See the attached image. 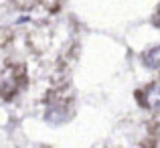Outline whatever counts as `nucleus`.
Returning <instances> with one entry per match:
<instances>
[{
	"label": "nucleus",
	"mask_w": 160,
	"mask_h": 148,
	"mask_svg": "<svg viewBox=\"0 0 160 148\" xmlns=\"http://www.w3.org/2000/svg\"><path fill=\"white\" fill-rule=\"evenodd\" d=\"M156 24H158V27H160V14L156 16Z\"/></svg>",
	"instance_id": "obj_2"
},
{
	"label": "nucleus",
	"mask_w": 160,
	"mask_h": 148,
	"mask_svg": "<svg viewBox=\"0 0 160 148\" xmlns=\"http://www.w3.org/2000/svg\"><path fill=\"white\" fill-rule=\"evenodd\" d=\"M144 65L150 69H160V47H152L144 55Z\"/></svg>",
	"instance_id": "obj_1"
}]
</instances>
